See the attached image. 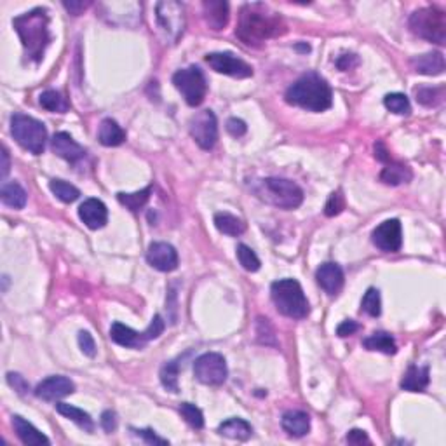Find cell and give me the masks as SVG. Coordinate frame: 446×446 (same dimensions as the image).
<instances>
[{
	"label": "cell",
	"mask_w": 446,
	"mask_h": 446,
	"mask_svg": "<svg viewBox=\"0 0 446 446\" xmlns=\"http://www.w3.org/2000/svg\"><path fill=\"white\" fill-rule=\"evenodd\" d=\"M286 33V23L265 4H246L239 12L236 35L246 46L258 48L270 39Z\"/></svg>",
	"instance_id": "cell-1"
},
{
	"label": "cell",
	"mask_w": 446,
	"mask_h": 446,
	"mask_svg": "<svg viewBox=\"0 0 446 446\" xmlns=\"http://www.w3.org/2000/svg\"><path fill=\"white\" fill-rule=\"evenodd\" d=\"M12 26L23 44L25 58L33 63L42 62L46 49L51 44L48 11L42 8L32 9L12 19Z\"/></svg>",
	"instance_id": "cell-2"
},
{
	"label": "cell",
	"mask_w": 446,
	"mask_h": 446,
	"mask_svg": "<svg viewBox=\"0 0 446 446\" xmlns=\"http://www.w3.org/2000/svg\"><path fill=\"white\" fill-rule=\"evenodd\" d=\"M284 100L290 105L300 106L308 112H324L333 105V91L326 79L310 72L288 87Z\"/></svg>",
	"instance_id": "cell-3"
},
{
	"label": "cell",
	"mask_w": 446,
	"mask_h": 446,
	"mask_svg": "<svg viewBox=\"0 0 446 446\" xmlns=\"http://www.w3.org/2000/svg\"><path fill=\"white\" fill-rule=\"evenodd\" d=\"M254 196L281 210H297L304 203V190L286 178H261L251 185Z\"/></svg>",
	"instance_id": "cell-4"
},
{
	"label": "cell",
	"mask_w": 446,
	"mask_h": 446,
	"mask_svg": "<svg viewBox=\"0 0 446 446\" xmlns=\"http://www.w3.org/2000/svg\"><path fill=\"white\" fill-rule=\"evenodd\" d=\"M270 297L277 312L291 319H304L310 312L307 297L297 279H279L270 286Z\"/></svg>",
	"instance_id": "cell-5"
},
{
	"label": "cell",
	"mask_w": 446,
	"mask_h": 446,
	"mask_svg": "<svg viewBox=\"0 0 446 446\" xmlns=\"http://www.w3.org/2000/svg\"><path fill=\"white\" fill-rule=\"evenodd\" d=\"M11 135L19 147L39 156L46 149L48 129L40 120L23 113H15L11 117Z\"/></svg>",
	"instance_id": "cell-6"
},
{
	"label": "cell",
	"mask_w": 446,
	"mask_h": 446,
	"mask_svg": "<svg viewBox=\"0 0 446 446\" xmlns=\"http://www.w3.org/2000/svg\"><path fill=\"white\" fill-rule=\"evenodd\" d=\"M410 30L420 39L438 46L446 44V15L436 8H422L410 16Z\"/></svg>",
	"instance_id": "cell-7"
},
{
	"label": "cell",
	"mask_w": 446,
	"mask_h": 446,
	"mask_svg": "<svg viewBox=\"0 0 446 446\" xmlns=\"http://www.w3.org/2000/svg\"><path fill=\"white\" fill-rule=\"evenodd\" d=\"M164 328H166V323H164L162 316L156 314L150 321L149 328L145 331H135L133 328L126 326L122 323H113L110 326V338L112 342H115L117 345L120 347H127V349H143L150 340H156L162 335Z\"/></svg>",
	"instance_id": "cell-8"
},
{
	"label": "cell",
	"mask_w": 446,
	"mask_h": 446,
	"mask_svg": "<svg viewBox=\"0 0 446 446\" xmlns=\"http://www.w3.org/2000/svg\"><path fill=\"white\" fill-rule=\"evenodd\" d=\"M156 23L164 40L169 44H176V40L183 35L187 25L185 8L174 0H162L156 6Z\"/></svg>",
	"instance_id": "cell-9"
},
{
	"label": "cell",
	"mask_w": 446,
	"mask_h": 446,
	"mask_svg": "<svg viewBox=\"0 0 446 446\" xmlns=\"http://www.w3.org/2000/svg\"><path fill=\"white\" fill-rule=\"evenodd\" d=\"M173 84L178 91L182 93L183 100L189 106H199L206 98L207 84L199 66L178 70L173 75Z\"/></svg>",
	"instance_id": "cell-10"
},
{
	"label": "cell",
	"mask_w": 446,
	"mask_h": 446,
	"mask_svg": "<svg viewBox=\"0 0 446 446\" xmlns=\"http://www.w3.org/2000/svg\"><path fill=\"white\" fill-rule=\"evenodd\" d=\"M194 375L204 385H223L229 377L225 357L218 352H207L199 355L194 363Z\"/></svg>",
	"instance_id": "cell-11"
},
{
	"label": "cell",
	"mask_w": 446,
	"mask_h": 446,
	"mask_svg": "<svg viewBox=\"0 0 446 446\" xmlns=\"http://www.w3.org/2000/svg\"><path fill=\"white\" fill-rule=\"evenodd\" d=\"M190 136L203 150H211L218 142L216 115L211 110L197 112L189 124Z\"/></svg>",
	"instance_id": "cell-12"
},
{
	"label": "cell",
	"mask_w": 446,
	"mask_h": 446,
	"mask_svg": "<svg viewBox=\"0 0 446 446\" xmlns=\"http://www.w3.org/2000/svg\"><path fill=\"white\" fill-rule=\"evenodd\" d=\"M204 59L210 65V68L218 73H223V75L236 77V79H248V77L253 75L251 65L234 56L232 53H211V55H206Z\"/></svg>",
	"instance_id": "cell-13"
},
{
	"label": "cell",
	"mask_w": 446,
	"mask_h": 446,
	"mask_svg": "<svg viewBox=\"0 0 446 446\" xmlns=\"http://www.w3.org/2000/svg\"><path fill=\"white\" fill-rule=\"evenodd\" d=\"M371 241L378 250L385 253H396L403 246V229L401 221L392 218V220L382 221L380 225L371 234Z\"/></svg>",
	"instance_id": "cell-14"
},
{
	"label": "cell",
	"mask_w": 446,
	"mask_h": 446,
	"mask_svg": "<svg viewBox=\"0 0 446 446\" xmlns=\"http://www.w3.org/2000/svg\"><path fill=\"white\" fill-rule=\"evenodd\" d=\"M73 392H75V384L62 375L46 378L35 387V396L42 401H59Z\"/></svg>",
	"instance_id": "cell-15"
},
{
	"label": "cell",
	"mask_w": 446,
	"mask_h": 446,
	"mask_svg": "<svg viewBox=\"0 0 446 446\" xmlns=\"http://www.w3.org/2000/svg\"><path fill=\"white\" fill-rule=\"evenodd\" d=\"M147 261L160 272H173L178 267V253L171 244L152 243L147 251Z\"/></svg>",
	"instance_id": "cell-16"
},
{
	"label": "cell",
	"mask_w": 446,
	"mask_h": 446,
	"mask_svg": "<svg viewBox=\"0 0 446 446\" xmlns=\"http://www.w3.org/2000/svg\"><path fill=\"white\" fill-rule=\"evenodd\" d=\"M79 218L91 230L103 229L109 221V210L100 199H86L79 206Z\"/></svg>",
	"instance_id": "cell-17"
},
{
	"label": "cell",
	"mask_w": 446,
	"mask_h": 446,
	"mask_svg": "<svg viewBox=\"0 0 446 446\" xmlns=\"http://www.w3.org/2000/svg\"><path fill=\"white\" fill-rule=\"evenodd\" d=\"M316 279L317 284L326 291L330 297H337L338 293L344 288V270L340 269V265L333 263V261H328V263H323L319 269L316 270Z\"/></svg>",
	"instance_id": "cell-18"
},
{
	"label": "cell",
	"mask_w": 446,
	"mask_h": 446,
	"mask_svg": "<svg viewBox=\"0 0 446 446\" xmlns=\"http://www.w3.org/2000/svg\"><path fill=\"white\" fill-rule=\"evenodd\" d=\"M51 149L56 156L68 160V162L72 164L79 162L80 159L86 157V150H84V147H80L79 143L68 135V133H63V131L62 133H56V135L53 136Z\"/></svg>",
	"instance_id": "cell-19"
},
{
	"label": "cell",
	"mask_w": 446,
	"mask_h": 446,
	"mask_svg": "<svg viewBox=\"0 0 446 446\" xmlns=\"http://www.w3.org/2000/svg\"><path fill=\"white\" fill-rule=\"evenodd\" d=\"M204 21L214 32H220L227 26L230 16V8L223 0H206L203 4Z\"/></svg>",
	"instance_id": "cell-20"
},
{
	"label": "cell",
	"mask_w": 446,
	"mask_h": 446,
	"mask_svg": "<svg viewBox=\"0 0 446 446\" xmlns=\"http://www.w3.org/2000/svg\"><path fill=\"white\" fill-rule=\"evenodd\" d=\"M12 427H15L16 436L21 439L23 445L26 446H42V445H51L49 438L46 434L39 431L37 427H33L28 420H25L19 415L12 417Z\"/></svg>",
	"instance_id": "cell-21"
},
{
	"label": "cell",
	"mask_w": 446,
	"mask_h": 446,
	"mask_svg": "<svg viewBox=\"0 0 446 446\" xmlns=\"http://www.w3.org/2000/svg\"><path fill=\"white\" fill-rule=\"evenodd\" d=\"M410 65L422 75H441L445 72V56L441 53H425L411 58Z\"/></svg>",
	"instance_id": "cell-22"
},
{
	"label": "cell",
	"mask_w": 446,
	"mask_h": 446,
	"mask_svg": "<svg viewBox=\"0 0 446 446\" xmlns=\"http://www.w3.org/2000/svg\"><path fill=\"white\" fill-rule=\"evenodd\" d=\"M281 425L290 436L301 438L310 431V417L301 410H290L281 418Z\"/></svg>",
	"instance_id": "cell-23"
},
{
	"label": "cell",
	"mask_w": 446,
	"mask_h": 446,
	"mask_svg": "<svg viewBox=\"0 0 446 446\" xmlns=\"http://www.w3.org/2000/svg\"><path fill=\"white\" fill-rule=\"evenodd\" d=\"M414 178L411 174V169L403 162H398V160L389 159L385 162V167L380 173V180L385 183V185L398 187L401 183H408Z\"/></svg>",
	"instance_id": "cell-24"
},
{
	"label": "cell",
	"mask_w": 446,
	"mask_h": 446,
	"mask_svg": "<svg viewBox=\"0 0 446 446\" xmlns=\"http://www.w3.org/2000/svg\"><path fill=\"white\" fill-rule=\"evenodd\" d=\"M429 382H431V378H429V368L411 364V366H408L407 373L403 375L401 389L408 392H424Z\"/></svg>",
	"instance_id": "cell-25"
},
{
	"label": "cell",
	"mask_w": 446,
	"mask_h": 446,
	"mask_svg": "<svg viewBox=\"0 0 446 446\" xmlns=\"http://www.w3.org/2000/svg\"><path fill=\"white\" fill-rule=\"evenodd\" d=\"M98 140L105 147H119L126 142V131L113 119H103L98 129Z\"/></svg>",
	"instance_id": "cell-26"
},
{
	"label": "cell",
	"mask_w": 446,
	"mask_h": 446,
	"mask_svg": "<svg viewBox=\"0 0 446 446\" xmlns=\"http://www.w3.org/2000/svg\"><path fill=\"white\" fill-rule=\"evenodd\" d=\"M218 432L229 439L246 441V439H250L251 434H253V427H251L244 418L234 417V418H229V420H225L223 424H220Z\"/></svg>",
	"instance_id": "cell-27"
},
{
	"label": "cell",
	"mask_w": 446,
	"mask_h": 446,
	"mask_svg": "<svg viewBox=\"0 0 446 446\" xmlns=\"http://www.w3.org/2000/svg\"><path fill=\"white\" fill-rule=\"evenodd\" d=\"M56 411H58L59 415H63L65 418H68V420H72L73 424H77L80 429H84V431H87V432L95 431V422H93L91 415L87 414V411H84V410H80V408L72 407V405H66V403L56 405Z\"/></svg>",
	"instance_id": "cell-28"
},
{
	"label": "cell",
	"mask_w": 446,
	"mask_h": 446,
	"mask_svg": "<svg viewBox=\"0 0 446 446\" xmlns=\"http://www.w3.org/2000/svg\"><path fill=\"white\" fill-rule=\"evenodd\" d=\"M214 227L218 232L225 234V236L237 237L246 232V223L241 218L234 216L230 213H216L214 214Z\"/></svg>",
	"instance_id": "cell-29"
},
{
	"label": "cell",
	"mask_w": 446,
	"mask_h": 446,
	"mask_svg": "<svg viewBox=\"0 0 446 446\" xmlns=\"http://www.w3.org/2000/svg\"><path fill=\"white\" fill-rule=\"evenodd\" d=\"M363 345L364 349H368V351L382 352V354H387V355H392L398 352V345H396L394 338H392L389 333H385V331H375L373 335L364 338Z\"/></svg>",
	"instance_id": "cell-30"
},
{
	"label": "cell",
	"mask_w": 446,
	"mask_h": 446,
	"mask_svg": "<svg viewBox=\"0 0 446 446\" xmlns=\"http://www.w3.org/2000/svg\"><path fill=\"white\" fill-rule=\"evenodd\" d=\"M0 197H2V203H4L6 206L12 207V210H23L26 204L25 189L16 182L4 183V185H2Z\"/></svg>",
	"instance_id": "cell-31"
},
{
	"label": "cell",
	"mask_w": 446,
	"mask_h": 446,
	"mask_svg": "<svg viewBox=\"0 0 446 446\" xmlns=\"http://www.w3.org/2000/svg\"><path fill=\"white\" fill-rule=\"evenodd\" d=\"M150 194H152V185L147 187V189H143V190H140V192H133V194L119 192L117 194V201H119L122 206H126L129 211L136 213V211H140L147 203H149Z\"/></svg>",
	"instance_id": "cell-32"
},
{
	"label": "cell",
	"mask_w": 446,
	"mask_h": 446,
	"mask_svg": "<svg viewBox=\"0 0 446 446\" xmlns=\"http://www.w3.org/2000/svg\"><path fill=\"white\" fill-rule=\"evenodd\" d=\"M49 189H51V192L65 204L75 203L80 197V190L77 189V187H73L72 183L65 182V180H56L55 178V180L49 182Z\"/></svg>",
	"instance_id": "cell-33"
},
{
	"label": "cell",
	"mask_w": 446,
	"mask_h": 446,
	"mask_svg": "<svg viewBox=\"0 0 446 446\" xmlns=\"http://www.w3.org/2000/svg\"><path fill=\"white\" fill-rule=\"evenodd\" d=\"M39 103L42 109L55 113H65L66 110H68V103H66V100L63 98L59 93L51 91V89H49V91H44L42 95L39 96Z\"/></svg>",
	"instance_id": "cell-34"
},
{
	"label": "cell",
	"mask_w": 446,
	"mask_h": 446,
	"mask_svg": "<svg viewBox=\"0 0 446 446\" xmlns=\"http://www.w3.org/2000/svg\"><path fill=\"white\" fill-rule=\"evenodd\" d=\"M385 109L391 110L396 115H408L411 112L410 100L407 98V95L403 93H391L384 98Z\"/></svg>",
	"instance_id": "cell-35"
},
{
	"label": "cell",
	"mask_w": 446,
	"mask_h": 446,
	"mask_svg": "<svg viewBox=\"0 0 446 446\" xmlns=\"http://www.w3.org/2000/svg\"><path fill=\"white\" fill-rule=\"evenodd\" d=\"M417 102L424 106H438L445 98L443 87H418L415 91Z\"/></svg>",
	"instance_id": "cell-36"
},
{
	"label": "cell",
	"mask_w": 446,
	"mask_h": 446,
	"mask_svg": "<svg viewBox=\"0 0 446 446\" xmlns=\"http://www.w3.org/2000/svg\"><path fill=\"white\" fill-rule=\"evenodd\" d=\"M178 373H180V368H178L176 361H169V363L164 364L159 373L160 384L164 385V389L173 392V394H176L180 391V387H178Z\"/></svg>",
	"instance_id": "cell-37"
},
{
	"label": "cell",
	"mask_w": 446,
	"mask_h": 446,
	"mask_svg": "<svg viewBox=\"0 0 446 446\" xmlns=\"http://www.w3.org/2000/svg\"><path fill=\"white\" fill-rule=\"evenodd\" d=\"M237 260H239L241 267H243L244 270H248V272H257V270H260V258H258L257 253H254L250 246H246V244H239V246H237Z\"/></svg>",
	"instance_id": "cell-38"
},
{
	"label": "cell",
	"mask_w": 446,
	"mask_h": 446,
	"mask_svg": "<svg viewBox=\"0 0 446 446\" xmlns=\"http://www.w3.org/2000/svg\"><path fill=\"white\" fill-rule=\"evenodd\" d=\"M361 310H364L368 316L378 317L382 312V300H380V291L375 290V288H370V290L364 293L363 301H361Z\"/></svg>",
	"instance_id": "cell-39"
},
{
	"label": "cell",
	"mask_w": 446,
	"mask_h": 446,
	"mask_svg": "<svg viewBox=\"0 0 446 446\" xmlns=\"http://www.w3.org/2000/svg\"><path fill=\"white\" fill-rule=\"evenodd\" d=\"M180 415L185 418L187 424L194 429H203L204 427V415L196 405L192 403H182L180 405Z\"/></svg>",
	"instance_id": "cell-40"
},
{
	"label": "cell",
	"mask_w": 446,
	"mask_h": 446,
	"mask_svg": "<svg viewBox=\"0 0 446 446\" xmlns=\"http://www.w3.org/2000/svg\"><path fill=\"white\" fill-rule=\"evenodd\" d=\"M257 335L258 342L263 345H272V347H277L276 335H274L272 324L269 323V319H263V317H258L257 323Z\"/></svg>",
	"instance_id": "cell-41"
},
{
	"label": "cell",
	"mask_w": 446,
	"mask_h": 446,
	"mask_svg": "<svg viewBox=\"0 0 446 446\" xmlns=\"http://www.w3.org/2000/svg\"><path fill=\"white\" fill-rule=\"evenodd\" d=\"M344 207H345V203L342 194L333 192L330 196V199H328L326 206H324V214H326V216H337V214H340L342 211H344Z\"/></svg>",
	"instance_id": "cell-42"
},
{
	"label": "cell",
	"mask_w": 446,
	"mask_h": 446,
	"mask_svg": "<svg viewBox=\"0 0 446 446\" xmlns=\"http://www.w3.org/2000/svg\"><path fill=\"white\" fill-rule=\"evenodd\" d=\"M79 347H80V351L87 355V357H95L96 355L95 338L91 337V333H89V331H80L79 333Z\"/></svg>",
	"instance_id": "cell-43"
},
{
	"label": "cell",
	"mask_w": 446,
	"mask_h": 446,
	"mask_svg": "<svg viewBox=\"0 0 446 446\" xmlns=\"http://www.w3.org/2000/svg\"><path fill=\"white\" fill-rule=\"evenodd\" d=\"M131 431L135 432V436H138L140 439H143L147 445H169L167 439L159 438L152 429H131Z\"/></svg>",
	"instance_id": "cell-44"
},
{
	"label": "cell",
	"mask_w": 446,
	"mask_h": 446,
	"mask_svg": "<svg viewBox=\"0 0 446 446\" xmlns=\"http://www.w3.org/2000/svg\"><path fill=\"white\" fill-rule=\"evenodd\" d=\"M227 131H229V135L234 136V138H241V136L246 135L248 126L244 120L237 119V117H232V119L227 120Z\"/></svg>",
	"instance_id": "cell-45"
},
{
	"label": "cell",
	"mask_w": 446,
	"mask_h": 446,
	"mask_svg": "<svg viewBox=\"0 0 446 446\" xmlns=\"http://www.w3.org/2000/svg\"><path fill=\"white\" fill-rule=\"evenodd\" d=\"M102 427H103V431L109 432V434H112V432L115 431V429H117V415H115V411H112V410L103 411Z\"/></svg>",
	"instance_id": "cell-46"
},
{
	"label": "cell",
	"mask_w": 446,
	"mask_h": 446,
	"mask_svg": "<svg viewBox=\"0 0 446 446\" xmlns=\"http://www.w3.org/2000/svg\"><path fill=\"white\" fill-rule=\"evenodd\" d=\"M355 331H360V324L355 323V321H352V319L344 321V323L338 324V328H337V335H338V337H342V338L351 337V335H354Z\"/></svg>",
	"instance_id": "cell-47"
},
{
	"label": "cell",
	"mask_w": 446,
	"mask_h": 446,
	"mask_svg": "<svg viewBox=\"0 0 446 446\" xmlns=\"http://www.w3.org/2000/svg\"><path fill=\"white\" fill-rule=\"evenodd\" d=\"M345 441H347L349 445H364V443H370V438H368L366 432L361 431V429H352V431H349Z\"/></svg>",
	"instance_id": "cell-48"
},
{
	"label": "cell",
	"mask_w": 446,
	"mask_h": 446,
	"mask_svg": "<svg viewBox=\"0 0 446 446\" xmlns=\"http://www.w3.org/2000/svg\"><path fill=\"white\" fill-rule=\"evenodd\" d=\"M8 382L11 387H15V391H18L19 394L28 391V384L25 382V378L18 373H8Z\"/></svg>",
	"instance_id": "cell-49"
},
{
	"label": "cell",
	"mask_w": 446,
	"mask_h": 446,
	"mask_svg": "<svg viewBox=\"0 0 446 446\" xmlns=\"http://www.w3.org/2000/svg\"><path fill=\"white\" fill-rule=\"evenodd\" d=\"M357 63H360V59H357V56L355 55H344V56H340V58L337 59V66L340 70H351V68H354L355 65H357Z\"/></svg>",
	"instance_id": "cell-50"
},
{
	"label": "cell",
	"mask_w": 446,
	"mask_h": 446,
	"mask_svg": "<svg viewBox=\"0 0 446 446\" xmlns=\"http://www.w3.org/2000/svg\"><path fill=\"white\" fill-rule=\"evenodd\" d=\"M63 6H65V9L70 15L79 16L82 15V11H86V9L91 6V2H63Z\"/></svg>",
	"instance_id": "cell-51"
},
{
	"label": "cell",
	"mask_w": 446,
	"mask_h": 446,
	"mask_svg": "<svg viewBox=\"0 0 446 446\" xmlns=\"http://www.w3.org/2000/svg\"><path fill=\"white\" fill-rule=\"evenodd\" d=\"M375 157L384 164L391 159V154L387 152V149H385V145L382 142H378L377 145H375Z\"/></svg>",
	"instance_id": "cell-52"
},
{
	"label": "cell",
	"mask_w": 446,
	"mask_h": 446,
	"mask_svg": "<svg viewBox=\"0 0 446 446\" xmlns=\"http://www.w3.org/2000/svg\"><path fill=\"white\" fill-rule=\"evenodd\" d=\"M9 167H11V162H9V154L6 147H2V178L8 176Z\"/></svg>",
	"instance_id": "cell-53"
},
{
	"label": "cell",
	"mask_w": 446,
	"mask_h": 446,
	"mask_svg": "<svg viewBox=\"0 0 446 446\" xmlns=\"http://www.w3.org/2000/svg\"><path fill=\"white\" fill-rule=\"evenodd\" d=\"M297 49H298V51H305V53L310 51V48H308V46H300V44L297 46Z\"/></svg>",
	"instance_id": "cell-54"
}]
</instances>
